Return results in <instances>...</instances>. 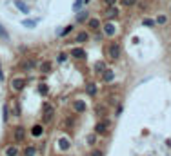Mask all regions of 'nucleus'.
Instances as JSON below:
<instances>
[{
  "label": "nucleus",
  "mask_w": 171,
  "mask_h": 156,
  "mask_svg": "<svg viewBox=\"0 0 171 156\" xmlns=\"http://www.w3.org/2000/svg\"><path fill=\"white\" fill-rule=\"evenodd\" d=\"M108 131H109V120L108 118L100 120L99 123L95 125V132H96V135H108Z\"/></svg>",
  "instance_id": "nucleus-1"
},
{
  "label": "nucleus",
  "mask_w": 171,
  "mask_h": 156,
  "mask_svg": "<svg viewBox=\"0 0 171 156\" xmlns=\"http://www.w3.org/2000/svg\"><path fill=\"white\" fill-rule=\"evenodd\" d=\"M24 87H26V80L24 78H13L11 80V89L13 91H22Z\"/></svg>",
  "instance_id": "nucleus-2"
},
{
  "label": "nucleus",
  "mask_w": 171,
  "mask_h": 156,
  "mask_svg": "<svg viewBox=\"0 0 171 156\" xmlns=\"http://www.w3.org/2000/svg\"><path fill=\"white\" fill-rule=\"evenodd\" d=\"M108 53H109V56H111L113 60H116V58L120 56V46H118V44H111L109 49H108Z\"/></svg>",
  "instance_id": "nucleus-3"
},
{
  "label": "nucleus",
  "mask_w": 171,
  "mask_h": 156,
  "mask_svg": "<svg viewBox=\"0 0 171 156\" xmlns=\"http://www.w3.org/2000/svg\"><path fill=\"white\" fill-rule=\"evenodd\" d=\"M53 116H55V111L53 109H46L44 115H42V123H51L53 122Z\"/></svg>",
  "instance_id": "nucleus-4"
},
{
  "label": "nucleus",
  "mask_w": 171,
  "mask_h": 156,
  "mask_svg": "<svg viewBox=\"0 0 171 156\" xmlns=\"http://www.w3.org/2000/svg\"><path fill=\"white\" fill-rule=\"evenodd\" d=\"M106 16H108L109 20L116 18V16H118V9H116L115 6H108V9H106Z\"/></svg>",
  "instance_id": "nucleus-5"
},
{
  "label": "nucleus",
  "mask_w": 171,
  "mask_h": 156,
  "mask_svg": "<svg viewBox=\"0 0 171 156\" xmlns=\"http://www.w3.org/2000/svg\"><path fill=\"white\" fill-rule=\"evenodd\" d=\"M24 138H26V129H24V127H16L15 129V140L16 142H22Z\"/></svg>",
  "instance_id": "nucleus-6"
},
{
  "label": "nucleus",
  "mask_w": 171,
  "mask_h": 156,
  "mask_svg": "<svg viewBox=\"0 0 171 156\" xmlns=\"http://www.w3.org/2000/svg\"><path fill=\"white\" fill-rule=\"evenodd\" d=\"M104 33H106L108 36H113V35L116 33V27H115V24H113V22H108V24L104 26Z\"/></svg>",
  "instance_id": "nucleus-7"
},
{
  "label": "nucleus",
  "mask_w": 171,
  "mask_h": 156,
  "mask_svg": "<svg viewBox=\"0 0 171 156\" xmlns=\"http://www.w3.org/2000/svg\"><path fill=\"white\" fill-rule=\"evenodd\" d=\"M73 109H75L77 113H84L86 111V102L84 100H77L75 104H73Z\"/></svg>",
  "instance_id": "nucleus-8"
},
{
  "label": "nucleus",
  "mask_w": 171,
  "mask_h": 156,
  "mask_svg": "<svg viewBox=\"0 0 171 156\" xmlns=\"http://www.w3.org/2000/svg\"><path fill=\"white\" fill-rule=\"evenodd\" d=\"M44 135V129H42V125H33V129H31V136H35V138H40Z\"/></svg>",
  "instance_id": "nucleus-9"
},
{
  "label": "nucleus",
  "mask_w": 171,
  "mask_h": 156,
  "mask_svg": "<svg viewBox=\"0 0 171 156\" xmlns=\"http://www.w3.org/2000/svg\"><path fill=\"white\" fill-rule=\"evenodd\" d=\"M71 56H75V58H86V51L82 47H75L71 51Z\"/></svg>",
  "instance_id": "nucleus-10"
},
{
  "label": "nucleus",
  "mask_w": 171,
  "mask_h": 156,
  "mask_svg": "<svg viewBox=\"0 0 171 156\" xmlns=\"http://www.w3.org/2000/svg\"><path fill=\"white\" fill-rule=\"evenodd\" d=\"M86 91H87L89 96H95V95H96V84H95V82H89V84L86 85Z\"/></svg>",
  "instance_id": "nucleus-11"
},
{
  "label": "nucleus",
  "mask_w": 171,
  "mask_h": 156,
  "mask_svg": "<svg viewBox=\"0 0 171 156\" xmlns=\"http://www.w3.org/2000/svg\"><path fill=\"white\" fill-rule=\"evenodd\" d=\"M51 67H53V64H51L49 60H46V62H42V64H40V71H42V73H49V71H51Z\"/></svg>",
  "instance_id": "nucleus-12"
},
{
  "label": "nucleus",
  "mask_w": 171,
  "mask_h": 156,
  "mask_svg": "<svg viewBox=\"0 0 171 156\" xmlns=\"http://www.w3.org/2000/svg\"><path fill=\"white\" fill-rule=\"evenodd\" d=\"M87 26H89V29H99L100 27V20L99 18H89V22H87Z\"/></svg>",
  "instance_id": "nucleus-13"
},
{
  "label": "nucleus",
  "mask_w": 171,
  "mask_h": 156,
  "mask_svg": "<svg viewBox=\"0 0 171 156\" xmlns=\"http://www.w3.org/2000/svg\"><path fill=\"white\" fill-rule=\"evenodd\" d=\"M58 147H60L62 151H67V149L71 147V143H69L67 138H60V140H58Z\"/></svg>",
  "instance_id": "nucleus-14"
},
{
  "label": "nucleus",
  "mask_w": 171,
  "mask_h": 156,
  "mask_svg": "<svg viewBox=\"0 0 171 156\" xmlns=\"http://www.w3.org/2000/svg\"><path fill=\"white\" fill-rule=\"evenodd\" d=\"M115 80V73L111 69H106L104 71V82H113Z\"/></svg>",
  "instance_id": "nucleus-15"
},
{
  "label": "nucleus",
  "mask_w": 171,
  "mask_h": 156,
  "mask_svg": "<svg viewBox=\"0 0 171 156\" xmlns=\"http://www.w3.org/2000/svg\"><path fill=\"white\" fill-rule=\"evenodd\" d=\"M15 6H16V7H18V9L22 11V13H26V15L29 13V7H28L26 4H24V2H20V0H18V2H15Z\"/></svg>",
  "instance_id": "nucleus-16"
},
{
  "label": "nucleus",
  "mask_w": 171,
  "mask_h": 156,
  "mask_svg": "<svg viewBox=\"0 0 171 156\" xmlns=\"http://www.w3.org/2000/svg\"><path fill=\"white\" fill-rule=\"evenodd\" d=\"M87 38H89V35H87L86 31H82V33H78V35H77V42H78V44H82V42H86Z\"/></svg>",
  "instance_id": "nucleus-17"
},
{
  "label": "nucleus",
  "mask_w": 171,
  "mask_h": 156,
  "mask_svg": "<svg viewBox=\"0 0 171 156\" xmlns=\"http://www.w3.org/2000/svg\"><path fill=\"white\" fill-rule=\"evenodd\" d=\"M35 154H37V149L31 147V145H29L28 149H24V156H35Z\"/></svg>",
  "instance_id": "nucleus-18"
},
{
  "label": "nucleus",
  "mask_w": 171,
  "mask_h": 156,
  "mask_svg": "<svg viewBox=\"0 0 171 156\" xmlns=\"http://www.w3.org/2000/svg\"><path fill=\"white\" fill-rule=\"evenodd\" d=\"M37 22H38V18H37V20H24V22H22V26H26V27H35V26H37Z\"/></svg>",
  "instance_id": "nucleus-19"
},
{
  "label": "nucleus",
  "mask_w": 171,
  "mask_h": 156,
  "mask_svg": "<svg viewBox=\"0 0 171 156\" xmlns=\"http://www.w3.org/2000/svg\"><path fill=\"white\" fill-rule=\"evenodd\" d=\"M9 120V111H7V105L2 107V122H7Z\"/></svg>",
  "instance_id": "nucleus-20"
},
{
  "label": "nucleus",
  "mask_w": 171,
  "mask_h": 156,
  "mask_svg": "<svg viewBox=\"0 0 171 156\" xmlns=\"http://www.w3.org/2000/svg\"><path fill=\"white\" fill-rule=\"evenodd\" d=\"M87 16H89V15H87V11H80V13H78V16H77V22H84Z\"/></svg>",
  "instance_id": "nucleus-21"
},
{
  "label": "nucleus",
  "mask_w": 171,
  "mask_h": 156,
  "mask_svg": "<svg viewBox=\"0 0 171 156\" xmlns=\"http://www.w3.org/2000/svg\"><path fill=\"white\" fill-rule=\"evenodd\" d=\"M120 2H122V6L131 7V6H135V4H137V0H120Z\"/></svg>",
  "instance_id": "nucleus-22"
},
{
  "label": "nucleus",
  "mask_w": 171,
  "mask_h": 156,
  "mask_svg": "<svg viewBox=\"0 0 171 156\" xmlns=\"http://www.w3.org/2000/svg\"><path fill=\"white\" fill-rule=\"evenodd\" d=\"M38 93H40V95H47V93H49L46 84H40V85H38Z\"/></svg>",
  "instance_id": "nucleus-23"
},
{
  "label": "nucleus",
  "mask_w": 171,
  "mask_h": 156,
  "mask_svg": "<svg viewBox=\"0 0 171 156\" xmlns=\"http://www.w3.org/2000/svg\"><path fill=\"white\" fill-rule=\"evenodd\" d=\"M6 154H7V156H16V154H18V151H16V147H7Z\"/></svg>",
  "instance_id": "nucleus-24"
},
{
  "label": "nucleus",
  "mask_w": 171,
  "mask_h": 156,
  "mask_svg": "<svg viewBox=\"0 0 171 156\" xmlns=\"http://www.w3.org/2000/svg\"><path fill=\"white\" fill-rule=\"evenodd\" d=\"M22 67H24V69H31V67H35V62H33V60H28V62L22 64Z\"/></svg>",
  "instance_id": "nucleus-25"
},
{
  "label": "nucleus",
  "mask_w": 171,
  "mask_h": 156,
  "mask_svg": "<svg viewBox=\"0 0 171 156\" xmlns=\"http://www.w3.org/2000/svg\"><path fill=\"white\" fill-rule=\"evenodd\" d=\"M95 142H96V132H95V135H89V136H87V143H89V145H95Z\"/></svg>",
  "instance_id": "nucleus-26"
},
{
  "label": "nucleus",
  "mask_w": 171,
  "mask_h": 156,
  "mask_svg": "<svg viewBox=\"0 0 171 156\" xmlns=\"http://www.w3.org/2000/svg\"><path fill=\"white\" fill-rule=\"evenodd\" d=\"M71 31H73V26H67V27H66V29H64L62 33H58V35H60V36H67V35H69Z\"/></svg>",
  "instance_id": "nucleus-27"
},
{
  "label": "nucleus",
  "mask_w": 171,
  "mask_h": 156,
  "mask_svg": "<svg viewBox=\"0 0 171 156\" xmlns=\"http://www.w3.org/2000/svg\"><path fill=\"white\" fill-rule=\"evenodd\" d=\"M95 69H96V71H102V73H104V71H106V64H104V62H99V64H96V67H95Z\"/></svg>",
  "instance_id": "nucleus-28"
},
{
  "label": "nucleus",
  "mask_w": 171,
  "mask_h": 156,
  "mask_svg": "<svg viewBox=\"0 0 171 156\" xmlns=\"http://www.w3.org/2000/svg\"><path fill=\"white\" fill-rule=\"evenodd\" d=\"M13 115H15V116H20V107H18V104H15V107H13Z\"/></svg>",
  "instance_id": "nucleus-29"
},
{
  "label": "nucleus",
  "mask_w": 171,
  "mask_h": 156,
  "mask_svg": "<svg viewBox=\"0 0 171 156\" xmlns=\"http://www.w3.org/2000/svg\"><path fill=\"white\" fill-rule=\"evenodd\" d=\"M96 115H102V116H106V107H96Z\"/></svg>",
  "instance_id": "nucleus-30"
},
{
  "label": "nucleus",
  "mask_w": 171,
  "mask_h": 156,
  "mask_svg": "<svg viewBox=\"0 0 171 156\" xmlns=\"http://www.w3.org/2000/svg\"><path fill=\"white\" fill-rule=\"evenodd\" d=\"M0 36H2L4 40H7V33H6V29H4L2 26H0Z\"/></svg>",
  "instance_id": "nucleus-31"
},
{
  "label": "nucleus",
  "mask_w": 171,
  "mask_h": 156,
  "mask_svg": "<svg viewBox=\"0 0 171 156\" xmlns=\"http://www.w3.org/2000/svg\"><path fill=\"white\" fill-rule=\"evenodd\" d=\"M166 20H167V18H166L164 15H160V16H157V22H158V24H166Z\"/></svg>",
  "instance_id": "nucleus-32"
},
{
  "label": "nucleus",
  "mask_w": 171,
  "mask_h": 156,
  "mask_svg": "<svg viewBox=\"0 0 171 156\" xmlns=\"http://www.w3.org/2000/svg\"><path fill=\"white\" fill-rule=\"evenodd\" d=\"M91 156H104V154H102V151H99V149H93Z\"/></svg>",
  "instance_id": "nucleus-33"
},
{
  "label": "nucleus",
  "mask_w": 171,
  "mask_h": 156,
  "mask_svg": "<svg viewBox=\"0 0 171 156\" xmlns=\"http://www.w3.org/2000/svg\"><path fill=\"white\" fill-rule=\"evenodd\" d=\"M104 4H106V6H115L116 0H104Z\"/></svg>",
  "instance_id": "nucleus-34"
},
{
  "label": "nucleus",
  "mask_w": 171,
  "mask_h": 156,
  "mask_svg": "<svg viewBox=\"0 0 171 156\" xmlns=\"http://www.w3.org/2000/svg\"><path fill=\"white\" fill-rule=\"evenodd\" d=\"M4 80V75H2V69H0V82H2Z\"/></svg>",
  "instance_id": "nucleus-35"
}]
</instances>
